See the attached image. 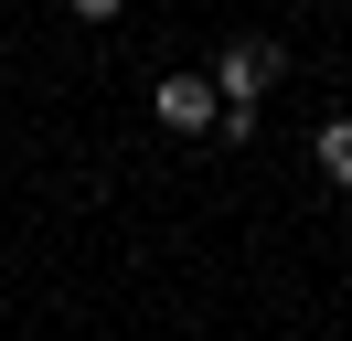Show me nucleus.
Masks as SVG:
<instances>
[{"mask_svg":"<svg viewBox=\"0 0 352 341\" xmlns=\"http://www.w3.org/2000/svg\"><path fill=\"white\" fill-rule=\"evenodd\" d=\"M320 170L352 192V118H320Z\"/></svg>","mask_w":352,"mask_h":341,"instance_id":"nucleus-3","label":"nucleus"},{"mask_svg":"<svg viewBox=\"0 0 352 341\" xmlns=\"http://www.w3.org/2000/svg\"><path fill=\"white\" fill-rule=\"evenodd\" d=\"M278 43H267V32H235V43H224V54H214V128H224V139H256V118H267V85H278Z\"/></svg>","mask_w":352,"mask_h":341,"instance_id":"nucleus-1","label":"nucleus"},{"mask_svg":"<svg viewBox=\"0 0 352 341\" xmlns=\"http://www.w3.org/2000/svg\"><path fill=\"white\" fill-rule=\"evenodd\" d=\"M150 107H160V128H182V139H192V128H214V75H160L150 85Z\"/></svg>","mask_w":352,"mask_h":341,"instance_id":"nucleus-2","label":"nucleus"},{"mask_svg":"<svg viewBox=\"0 0 352 341\" xmlns=\"http://www.w3.org/2000/svg\"><path fill=\"white\" fill-rule=\"evenodd\" d=\"M65 11H75V21H118L129 0H65Z\"/></svg>","mask_w":352,"mask_h":341,"instance_id":"nucleus-4","label":"nucleus"}]
</instances>
